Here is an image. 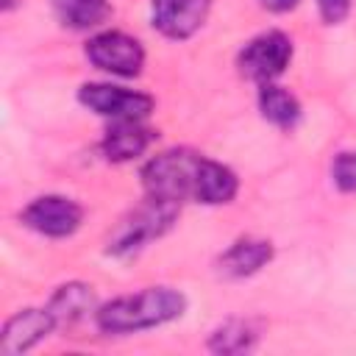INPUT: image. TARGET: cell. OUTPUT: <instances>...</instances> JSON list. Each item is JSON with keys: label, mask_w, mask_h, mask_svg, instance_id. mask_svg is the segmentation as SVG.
I'll use <instances>...</instances> for the list:
<instances>
[{"label": "cell", "mask_w": 356, "mask_h": 356, "mask_svg": "<svg viewBox=\"0 0 356 356\" xmlns=\"http://www.w3.org/2000/svg\"><path fill=\"white\" fill-rule=\"evenodd\" d=\"M142 186L145 195L161 200L222 206L236 197L239 178L222 161H214L192 147H170L142 167Z\"/></svg>", "instance_id": "6da1fadb"}, {"label": "cell", "mask_w": 356, "mask_h": 356, "mask_svg": "<svg viewBox=\"0 0 356 356\" xmlns=\"http://www.w3.org/2000/svg\"><path fill=\"white\" fill-rule=\"evenodd\" d=\"M184 312H186L184 292L172 286H145L139 292L100 303L95 312V325L103 334H136L178 320Z\"/></svg>", "instance_id": "7a4b0ae2"}, {"label": "cell", "mask_w": 356, "mask_h": 356, "mask_svg": "<svg viewBox=\"0 0 356 356\" xmlns=\"http://www.w3.org/2000/svg\"><path fill=\"white\" fill-rule=\"evenodd\" d=\"M178 214H181V203L145 195V200L136 209H131L125 217H120V222L108 231L106 253L114 259L136 256L150 242L161 239L175 225Z\"/></svg>", "instance_id": "3957f363"}, {"label": "cell", "mask_w": 356, "mask_h": 356, "mask_svg": "<svg viewBox=\"0 0 356 356\" xmlns=\"http://www.w3.org/2000/svg\"><path fill=\"white\" fill-rule=\"evenodd\" d=\"M292 39L284 31H264L253 36L236 56V70L242 78L253 83H273L281 78L292 61Z\"/></svg>", "instance_id": "277c9868"}, {"label": "cell", "mask_w": 356, "mask_h": 356, "mask_svg": "<svg viewBox=\"0 0 356 356\" xmlns=\"http://www.w3.org/2000/svg\"><path fill=\"white\" fill-rule=\"evenodd\" d=\"M89 64L117 78H136L145 67V47L122 31H100L83 47Z\"/></svg>", "instance_id": "5b68a950"}, {"label": "cell", "mask_w": 356, "mask_h": 356, "mask_svg": "<svg viewBox=\"0 0 356 356\" xmlns=\"http://www.w3.org/2000/svg\"><path fill=\"white\" fill-rule=\"evenodd\" d=\"M78 100L83 108L117 122V120H145L153 114L156 100L147 92L114 86V83H83L78 89Z\"/></svg>", "instance_id": "8992f818"}, {"label": "cell", "mask_w": 356, "mask_h": 356, "mask_svg": "<svg viewBox=\"0 0 356 356\" xmlns=\"http://www.w3.org/2000/svg\"><path fill=\"white\" fill-rule=\"evenodd\" d=\"M19 222L42 236L64 239L81 228L83 206L67 195H39L19 211Z\"/></svg>", "instance_id": "52a82bcc"}, {"label": "cell", "mask_w": 356, "mask_h": 356, "mask_svg": "<svg viewBox=\"0 0 356 356\" xmlns=\"http://www.w3.org/2000/svg\"><path fill=\"white\" fill-rule=\"evenodd\" d=\"M214 0H150V25L172 42L192 39L209 19Z\"/></svg>", "instance_id": "ba28073f"}, {"label": "cell", "mask_w": 356, "mask_h": 356, "mask_svg": "<svg viewBox=\"0 0 356 356\" xmlns=\"http://www.w3.org/2000/svg\"><path fill=\"white\" fill-rule=\"evenodd\" d=\"M58 325L53 320V314L47 312V306L42 309H19L17 314H11L3 325L0 334V353L3 356H19L28 353L33 345H39L47 334H53Z\"/></svg>", "instance_id": "9c48e42d"}, {"label": "cell", "mask_w": 356, "mask_h": 356, "mask_svg": "<svg viewBox=\"0 0 356 356\" xmlns=\"http://www.w3.org/2000/svg\"><path fill=\"white\" fill-rule=\"evenodd\" d=\"M275 256V248L270 239H259V236H239L236 242H231L214 261L217 273L222 278L239 281V278H250L256 275L261 267H267Z\"/></svg>", "instance_id": "30bf717a"}, {"label": "cell", "mask_w": 356, "mask_h": 356, "mask_svg": "<svg viewBox=\"0 0 356 356\" xmlns=\"http://www.w3.org/2000/svg\"><path fill=\"white\" fill-rule=\"evenodd\" d=\"M159 131L142 125V120H117L108 125L103 142H100V150L108 161H134L139 159L153 142H156Z\"/></svg>", "instance_id": "8fae6325"}, {"label": "cell", "mask_w": 356, "mask_h": 356, "mask_svg": "<svg viewBox=\"0 0 356 356\" xmlns=\"http://www.w3.org/2000/svg\"><path fill=\"white\" fill-rule=\"evenodd\" d=\"M47 312L53 314L58 328H72L75 323H81L83 317L97 312V298H95L92 284L67 281V284L56 286V292L47 300Z\"/></svg>", "instance_id": "7c38bea8"}, {"label": "cell", "mask_w": 356, "mask_h": 356, "mask_svg": "<svg viewBox=\"0 0 356 356\" xmlns=\"http://www.w3.org/2000/svg\"><path fill=\"white\" fill-rule=\"evenodd\" d=\"M256 103H259L261 117H264L270 125L281 128V131H289V128H295V125L300 122V103H298V97H295L289 89L278 86L275 81L259 86Z\"/></svg>", "instance_id": "4fadbf2b"}, {"label": "cell", "mask_w": 356, "mask_h": 356, "mask_svg": "<svg viewBox=\"0 0 356 356\" xmlns=\"http://www.w3.org/2000/svg\"><path fill=\"white\" fill-rule=\"evenodd\" d=\"M50 6L56 19L70 31H92L111 17L108 0H50Z\"/></svg>", "instance_id": "5bb4252c"}, {"label": "cell", "mask_w": 356, "mask_h": 356, "mask_svg": "<svg viewBox=\"0 0 356 356\" xmlns=\"http://www.w3.org/2000/svg\"><path fill=\"white\" fill-rule=\"evenodd\" d=\"M256 339H259V331L253 328V323L239 320V317H231V320L220 323L209 334L206 348L211 353H217V356H236V353L253 350L256 348Z\"/></svg>", "instance_id": "9a60e30c"}, {"label": "cell", "mask_w": 356, "mask_h": 356, "mask_svg": "<svg viewBox=\"0 0 356 356\" xmlns=\"http://www.w3.org/2000/svg\"><path fill=\"white\" fill-rule=\"evenodd\" d=\"M331 181L339 192H356V150H342L334 156Z\"/></svg>", "instance_id": "2e32d148"}, {"label": "cell", "mask_w": 356, "mask_h": 356, "mask_svg": "<svg viewBox=\"0 0 356 356\" xmlns=\"http://www.w3.org/2000/svg\"><path fill=\"white\" fill-rule=\"evenodd\" d=\"M317 11L325 25H339L350 14V0H317Z\"/></svg>", "instance_id": "e0dca14e"}, {"label": "cell", "mask_w": 356, "mask_h": 356, "mask_svg": "<svg viewBox=\"0 0 356 356\" xmlns=\"http://www.w3.org/2000/svg\"><path fill=\"white\" fill-rule=\"evenodd\" d=\"M267 11H273V14H286V11H292L300 0H259Z\"/></svg>", "instance_id": "ac0fdd59"}, {"label": "cell", "mask_w": 356, "mask_h": 356, "mask_svg": "<svg viewBox=\"0 0 356 356\" xmlns=\"http://www.w3.org/2000/svg\"><path fill=\"white\" fill-rule=\"evenodd\" d=\"M0 6H3V11H6V14H8V11H14V8H17V6H19V0H3V3H0Z\"/></svg>", "instance_id": "d6986e66"}]
</instances>
